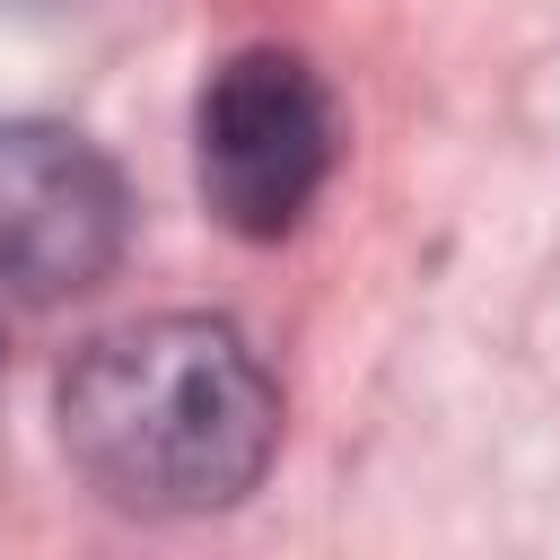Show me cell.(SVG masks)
I'll list each match as a JSON object with an SVG mask.
<instances>
[{
  "mask_svg": "<svg viewBox=\"0 0 560 560\" xmlns=\"http://www.w3.org/2000/svg\"><path fill=\"white\" fill-rule=\"evenodd\" d=\"M70 472L131 516H219L280 446V385L219 315H140L96 332L52 394Z\"/></svg>",
  "mask_w": 560,
  "mask_h": 560,
  "instance_id": "6da1fadb",
  "label": "cell"
},
{
  "mask_svg": "<svg viewBox=\"0 0 560 560\" xmlns=\"http://www.w3.org/2000/svg\"><path fill=\"white\" fill-rule=\"evenodd\" d=\"M332 149H341L332 88L315 79V61H298L280 44L228 52L192 105L201 201L219 228H236L254 245L289 236L315 210V192L332 184Z\"/></svg>",
  "mask_w": 560,
  "mask_h": 560,
  "instance_id": "7a4b0ae2",
  "label": "cell"
},
{
  "mask_svg": "<svg viewBox=\"0 0 560 560\" xmlns=\"http://www.w3.org/2000/svg\"><path fill=\"white\" fill-rule=\"evenodd\" d=\"M131 245L114 158L61 122H0V298L52 306L96 289Z\"/></svg>",
  "mask_w": 560,
  "mask_h": 560,
  "instance_id": "3957f363",
  "label": "cell"
}]
</instances>
